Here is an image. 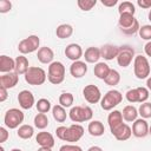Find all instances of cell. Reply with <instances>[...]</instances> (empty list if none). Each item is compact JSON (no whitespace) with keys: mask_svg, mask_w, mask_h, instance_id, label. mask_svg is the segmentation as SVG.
<instances>
[{"mask_svg":"<svg viewBox=\"0 0 151 151\" xmlns=\"http://www.w3.org/2000/svg\"><path fill=\"white\" fill-rule=\"evenodd\" d=\"M55 134L60 140L74 143L78 142L84 136V127L79 124H72L68 127L59 126L55 130Z\"/></svg>","mask_w":151,"mask_h":151,"instance_id":"cell-1","label":"cell"},{"mask_svg":"<svg viewBox=\"0 0 151 151\" xmlns=\"http://www.w3.org/2000/svg\"><path fill=\"white\" fill-rule=\"evenodd\" d=\"M118 25L120 31L124 34L127 35H132L134 33H137L140 28L138 20L134 18V15L129 14V13H124L119 15V20H118Z\"/></svg>","mask_w":151,"mask_h":151,"instance_id":"cell-2","label":"cell"},{"mask_svg":"<svg viewBox=\"0 0 151 151\" xmlns=\"http://www.w3.org/2000/svg\"><path fill=\"white\" fill-rule=\"evenodd\" d=\"M47 79L53 85H59L65 79V66L60 61H53L48 66Z\"/></svg>","mask_w":151,"mask_h":151,"instance_id":"cell-3","label":"cell"},{"mask_svg":"<svg viewBox=\"0 0 151 151\" xmlns=\"http://www.w3.org/2000/svg\"><path fill=\"white\" fill-rule=\"evenodd\" d=\"M150 64L146 57L136 55L133 60V73L138 79H147L150 77Z\"/></svg>","mask_w":151,"mask_h":151,"instance_id":"cell-4","label":"cell"},{"mask_svg":"<svg viewBox=\"0 0 151 151\" xmlns=\"http://www.w3.org/2000/svg\"><path fill=\"white\" fill-rule=\"evenodd\" d=\"M93 111L90 106H72L68 117L73 123H83L92 119Z\"/></svg>","mask_w":151,"mask_h":151,"instance_id":"cell-5","label":"cell"},{"mask_svg":"<svg viewBox=\"0 0 151 151\" xmlns=\"http://www.w3.org/2000/svg\"><path fill=\"white\" fill-rule=\"evenodd\" d=\"M123 100V94L118 90H110L107 91L100 100V107L104 111H111Z\"/></svg>","mask_w":151,"mask_h":151,"instance_id":"cell-6","label":"cell"},{"mask_svg":"<svg viewBox=\"0 0 151 151\" xmlns=\"http://www.w3.org/2000/svg\"><path fill=\"white\" fill-rule=\"evenodd\" d=\"M24 112L19 109H9L6 111L5 116H4V123L6 125V127L13 130V129H18L19 126H21V123L24 122Z\"/></svg>","mask_w":151,"mask_h":151,"instance_id":"cell-7","label":"cell"},{"mask_svg":"<svg viewBox=\"0 0 151 151\" xmlns=\"http://www.w3.org/2000/svg\"><path fill=\"white\" fill-rule=\"evenodd\" d=\"M46 78H47V76H46L45 70H42L41 67H38V66H31L25 74L26 83L28 85H33V86L42 85L46 81Z\"/></svg>","mask_w":151,"mask_h":151,"instance_id":"cell-8","label":"cell"},{"mask_svg":"<svg viewBox=\"0 0 151 151\" xmlns=\"http://www.w3.org/2000/svg\"><path fill=\"white\" fill-rule=\"evenodd\" d=\"M40 45V39L38 35H28L27 38L22 39L19 45H18V50L21 54H28V53H33L35 51H38V47Z\"/></svg>","mask_w":151,"mask_h":151,"instance_id":"cell-9","label":"cell"},{"mask_svg":"<svg viewBox=\"0 0 151 151\" xmlns=\"http://www.w3.org/2000/svg\"><path fill=\"white\" fill-rule=\"evenodd\" d=\"M134 50L131 46H120L119 53L117 55V63L120 67H127L134 60Z\"/></svg>","mask_w":151,"mask_h":151,"instance_id":"cell-10","label":"cell"},{"mask_svg":"<svg viewBox=\"0 0 151 151\" xmlns=\"http://www.w3.org/2000/svg\"><path fill=\"white\" fill-rule=\"evenodd\" d=\"M83 96H84L85 100L88 104H97V103H99L101 100V92H100L99 87L93 85V84L86 85L84 87Z\"/></svg>","mask_w":151,"mask_h":151,"instance_id":"cell-11","label":"cell"},{"mask_svg":"<svg viewBox=\"0 0 151 151\" xmlns=\"http://www.w3.org/2000/svg\"><path fill=\"white\" fill-rule=\"evenodd\" d=\"M149 124L144 118H137L132 124V134L137 138H144L149 134Z\"/></svg>","mask_w":151,"mask_h":151,"instance_id":"cell-12","label":"cell"},{"mask_svg":"<svg viewBox=\"0 0 151 151\" xmlns=\"http://www.w3.org/2000/svg\"><path fill=\"white\" fill-rule=\"evenodd\" d=\"M18 101H19L20 107L24 109V110H29L35 104L34 96L28 90H22L21 92H19V94H18Z\"/></svg>","mask_w":151,"mask_h":151,"instance_id":"cell-13","label":"cell"},{"mask_svg":"<svg viewBox=\"0 0 151 151\" xmlns=\"http://www.w3.org/2000/svg\"><path fill=\"white\" fill-rule=\"evenodd\" d=\"M65 55L72 60V61H77L79 60L83 55H84V52H83V48L79 44H76V42H72V44H68L65 48Z\"/></svg>","mask_w":151,"mask_h":151,"instance_id":"cell-14","label":"cell"},{"mask_svg":"<svg viewBox=\"0 0 151 151\" xmlns=\"http://www.w3.org/2000/svg\"><path fill=\"white\" fill-rule=\"evenodd\" d=\"M70 73L73 78H83L86 73H87V65L85 61H81V60H77V61H73L70 66Z\"/></svg>","mask_w":151,"mask_h":151,"instance_id":"cell-15","label":"cell"},{"mask_svg":"<svg viewBox=\"0 0 151 151\" xmlns=\"http://www.w3.org/2000/svg\"><path fill=\"white\" fill-rule=\"evenodd\" d=\"M19 81V74L17 72H9L5 73L0 77V87L5 88H13Z\"/></svg>","mask_w":151,"mask_h":151,"instance_id":"cell-16","label":"cell"},{"mask_svg":"<svg viewBox=\"0 0 151 151\" xmlns=\"http://www.w3.org/2000/svg\"><path fill=\"white\" fill-rule=\"evenodd\" d=\"M107 123H109V127H110V131L113 132L114 130H117L120 125H123V114L120 111L118 110H113L109 113L107 116Z\"/></svg>","mask_w":151,"mask_h":151,"instance_id":"cell-17","label":"cell"},{"mask_svg":"<svg viewBox=\"0 0 151 151\" xmlns=\"http://www.w3.org/2000/svg\"><path fill=\"white\" fill-rule=\"evenodd\" d=\"M35 140H37V143L41 147H50V149H52L54 146V144H55L54 137L50 132H46V131L38 132V134L35 137Z\"/></svg>","mask_w":151,"mask_h":151,"instance_id":"cell-18","label":"cell"},{"mask_svg":"<svg viewBox=\"0 0 151 151\" xmlns=\"http://www.w3.org/2000/svg\"><path fill=\"white\" fill-rule=\"evenodd\" d=\"M119 48H120L119 46L106 44L100 47V55L105 60H113L114 58H117V55L119 53Z\"/></svg>","mask_w":151,"mask_h":151,"instance_id":"cell-19","label":"cell"},{"mask_svg":"<svg viewBox=\"0 0 151 151\" xmlns=\"http://www.w3.org/2000/svg\"><path fill=\"white\" fill-rule=\"evenodd\" d=\"M37 57L41 64H52L53 59H54V52L51 47L44 46V47H40L38 50Z\"/></svg>","mask_w":151,"mask_h":151,"instance_id":"cell-20","label":"cell"},{"mask_svg":"<svg viewBox=\"0 0 151 151\" xmlns=\"http://www.w3.org/2000/svg\"><path fill=\"white\" fill-rule=\"evenodd\" d=\"M112 134H113V137L117 139V140H119V142H125V140H127L130 137H131V134H132V129L126 124V123H124L123 125H120L117 130H114L113 132H111Z\"/></svg>","mask_w":151,"mask_h":151,"instance_id":"cell-21","label":"cell"},{"mask_svg":"<svg viewBox=\"0 0 151 151\" xmlns=\"http://www.w3.org/2000/svg\"><path fill=\"white\" fill-rule=\"evenodd\" d=\"M13 70H15V60L5 54L0 55V72L5 74L12 72Z\"/></svg>","mask_w":151,"mask_h":151,"instance_id":"cell-22","label":"cell"},{"mask_svg":"<svg viewBox=\"0 0 151 151\" xmlns=\"http://www.w3.org/2000/svg\"><path fill=\"white\" fill-rule=\"evenodd\" d=\"M87 131L93 137H100V136L104 134L105 127H104V124L101 122H99V120H92V122L88 123Z\"/></svg>","mask_w":151,"mask_h":151,"instance_id":"cell-23","label":"cell"},{"mask_svg":"<svg viewBox=\"0 0 151 151\" xmlns=\"http://www.w3.org/2000/svg\"><path fill=\"white\" fill-rule=\"evenodd\" d=\"M29 68V64H28V59L24 55V54H20L19 57L15 58V72L18 74H26V72L28 71Z\"/></svg>","mask_w":151,"mask_h":151,"instance_id":"cell-24","label":"cell"},{"mask_svg":"<svg viewBox=\"0 0 151 151\" xmlns=\"http://www.w3.org/2000/svg\"><path fill=\"white\" fill-rule=\"evenodd\" d=\"M84 58H85V61L86 63H90V64H94V63H98V60L101 58L100 55V48L98 47H88L85 53H84Z\"/></svg>","mask_w":151,"mask_h":151,"instance_id":"cell-25","label":"cell"},{"mask_svg":"<svg viewBox=\"0 0 151 151\" xmlns=\"http://www.w3.org/2000/svg\"><path fill=\"white\" fill-rule=\"evenodd\" d=\"M122 114H123V119L127 123H133L137 117H138V110L133 106V105H126L123 111H122Z\"/></svg>","mask_w":151,"mask_h":151,"instance_id":"cell-26","label":"cell"},{"mask_svg":"<svg viewBox=\"0 0 151 151\" xmlns=\"http://www.w3.org/2000/svg\"><path fill=\"white\" fill-rule=\"evenodd\" d=\"M110 70H111V68H110V66H109L106 63H97L96 66H94V68H93V72H94V76H96L98 79L104 80V79L107 77Z\"/></svg>","mask_w":151,"mask_h":151,"instance_id":"cell-27","label":"cell"},{"mask_svg":"<svg viewBox=\"0 0 151 151\" xmlns=\"http://www.w3.org/2000/svg\"><path fill=\"white\" fill-rule=\"evenodd\" d=\"M55 34L59 39H67L73 34V27L68 24H61L57 27Z\"/></svg>","mask_w":151,"mask_h":151,"instance_id":"cell-28","label":"cell"},{"mask_svg":"<svg viewBox=\"0 0 151 151\" xmlns=\"http://www.w3.org/2000/svg\"><path fill=\"white\" fill-rule=\"evenodd\" d=\"M17 134L21 139H29L34 134V129H33V126H31L28 124H22L21 126L18 127Z\"/></svg>","mask_w":151,"mask_h":151,"instance_id":"cell-29","label":"cell"},{"mask_svg":"<svg viewBox=\"0 0 151 151\" xmlns=\"http://www.w3.org/2000/svg\"><path fill=\"white\" fill-rule=\"evenodd\" d=\"M52 114H53V118L58 122V123H64L67 118V113H66V110L65 107H63L61 105H54L52 107Z\"/></svg>","mask_w":151,"mask_h":151,"instance_id":"cell-30","label":"cell"},{"mask_svg":"<svg viewBox=\"0 0 151 151\" xmlns=\"http://www.w3.org/2000/svg\"><path fill=\"white\" fill-rule=\"evenodd\" d=\"M104 81L109 86H116V85H118L119 81H120V74H119V72L117 70L111 68L110 72H109V74H107V77L104 79Z\"/></svg>","mask_w":151,"mask_h":151,"instance_id":"cell-31","label":"cell"},{"mask_svg":"<svg viewBox=\"0 0 151 151\" xmlns=\"http://www.w3.org/2000/svg\"><path fill=\"white\" fill-rule=\"evenodd\" d=\"M73 101H74V97L70 92H64L59 97V105H61L63 107H71L73 105Z\"/></svg>","mask_w":151,"mask_h":151,"instance_id":"cell-32","label":"cell"},{"mask_svg":"<svg viewBox=\"0 0 151 151\" xmlns=\"http://www.w3.org/2000/svg\"><path fill=\"white\" fill-rule=\"evenodd\" d=\"M48 125V118L45 113H38L34 117V126L39 130H44L46 129Z\"/></svg>","mask_w":151,"mask_h":151,"instance_id":"cell-33","label":"cell"},{"mask_svg":"<svg viewBox=\"0 0 151 151\" xmlns=\"http://www.w3.org/2000/svg\"><path fill=\"white\" fill-rule=\"evenodd\" d=\"M118 12H119V15L120 14H124V13H129V14L134 15L136 8H134V5L131 1H123L122 4H119Z\"/></svg>","mask_w":151,"mask_h":151,"instance_id":"cell-34","label":"cell"},{"mask_svg":"<svg viewBox=\"0 0 151 151\" xmlns=\"http://www.w3.org/2000/svg\"><path fill=\"white\" fill-rule=\"evenodd\" d=\"M35 106H37V110H38L39 113H45L46 114L51 110V101L46 98H41L35 103Z\"/></svg>","mask_w":151,"mask_h":151,"instance_id":"cell-35","label":"cell"},{"mask_svg":"<svg viewBox=\"0 0 151 151\" xmlns=\"http://www.w3.org/2000/svg\"><path fill=\"white\" fill-rule=\"evenodd\" d=\"M138 114H140V117L144 119L151 118V103L145 101V103L140 104V106L138 109Z\"/></svg>","mask_w":151,"mask_h":151,"instance_id":"cell-36","label":"cell"},{"mask_svg":"<svg viewBox=\"0 0 151 151\" xmlns=\"http://www.w3.org/2000/svg\"><path fill=\"white\" fill-rule=\"evenodd\" d=\"M96 4H97V0H78V1H77L78 7H79L81 11H84V12L91 11V9L96 6Z\"/></svg>","mask_w":151,"mask_h":151,"instance_id":"cell-37","label":"cell"},{"mask_svg":"<svg viewBox=\"0 0 151 151\" xmlns=\"http://www.w3.org/2000/svg\"><path fill=\"white\" fill-rule=\"evenodd\" d=\"M126 99L129 103H140V97H139V92H138V88H131L126 92L125 94Z\"/></svg>","mask_w":151,"mask_h":151,"instance_id":"cell-38","label":"cell"},{"mask_svg":"<svg viewBox=\"0 0 151 151\" xmlns=\"http://www.w3.org/2000/svg\"><path fill=\"white\" fill-rule=\"evenodd\" d=\"M139 33V37L144 40H147V41H151V25H144L139 28L138 31Z\"/></svg>","mask_w":151,"mask_h":151,"instance_id":"cell-39","label":"cell"},{"mask_svg":"<svg viewBox=\"0 0 151 151\" xmlns=\"http://www.w3.org/2000/svg\"><path fill=\"white\" fill-rule=\"evenodd\" d=\"M12 8V2L8 0H0V13H7Z\"/></svg>","mask_w":151,"mask_h":151,"instance_id":"cell-40","label":"cell"},{"mask_svg":"<svg viewBox=\"0 0 151 151\" xmlns=\"http://www.w3.org/2000/svg\"><path fill=\"white\" fill-rule=\"evenodd\" d=\"M59 151H83V149L74 144H65V145L60 146Z\"/></svg>","mask_w":151,"mask_h":151,"instance_id":"cell-41","label":"cell"},{"mask_svg":"<svg viewBox=\"0 0 151 151\" xmlns=\"http://www.w3.org/2000/svg\"><path fill=\"white\" fill-rule=\"evenodd\" d=\"M8 131L6 127H0V143H5L8 139Z\"/></svg>","mask_w":151,"mask_h":151,"instance_id":"cell-42","label":"cell"},{"mask_svg":"<svg viewBox=\"0 0 151 151\" xmlns=\"http://www.w3.org/2000/svg\"><path fill=\"white\" fill-rule=\"evenodd\" d=\"M137 5L144 9L151 8V0H137Z\"/></svg>","mask_w":151,"mask_h":151,"instance_id":"cell-43","label":"cell"},{"mask_svg":"<svg viewBox=\"0 0 151 151\" xmlns=\"http://www.w3.org/2000/svg\"><path fill=\"white\" fill-rule=\"evenodd\" d=\"M100 2H101V5H104L106 7H113L114 5L118 4V0H101Z\"/></svg>","mask_w":151,"mask_h":151,"instance_id":"cell-44","label":"cell"},{"mask_svg":"<svg viewBox=\"0 0 151 151\" xmlns=\"http://www.w3.org/2000/svg\"><path fill=\"white\" fill-rule=\"evenodd\" d=\"M8 97V93H7V88L5 87H0V101H5Z\"/></svg>","mask_w":151,"mask_h":151,"instance_id":"cell-45","label":"cell"},{"mask_svg":"<svg viewBox=\"0 0 151 151\" xmlns=\"http://www.w3.org/2000/svg\"><path fill=\"white\" fill-rule=\"evenodd\" d=\"M144 52H145V54H146L147 57L151 58V41H147V42L145 44V46H144Z\"/></svg>","mask_w":151,"mask_h":151,"instance_id":"cell-46","label":"cell"},{"mask_svg":"<svg viewBox=\"0 0 151 151\" xmlns=\"http://www.w3.org/2000/svg\"><path fill=\"white\" fill-rule=\"evenodd\" d=\"M87 151H103V149H101L100 146H96V145H94V146H91Z\"/></svg>","mask_w":151,"mask_h":151,"instance_id":"cell-47","label":"cell"},{"mask_svg":"<svg viewBox=\"0 0 151 151\" xmlns=\"http://www.w3.org/2000/svg\"><path fill=\"white\" fill-rule=\"evenodd\" d=\"M146 88H147L149 91H151V76L146 79Z\"/></svg>","mask_w":151,"mask_h":151,"instance_id":"cell-48","label":"cell"},{"mask_svg":"<svg viewBox=\"0 0 151 151\" xmlns=\"http://www.w3.org/2000/svg\"><path fill=\"white\" fill-rule=\"evenodd\" d=\"M38 151H52V150H51L50 147H41V146H40V147L38 149Z\"/></svg>","mask_w":151,"mask_h":151,"instance_id":"cell-49","label":"cell"},{"mask_svg":"<svg viewBox=\"0 0 151 151\" xmlns=\"http://www.w3.org/2000/svg\"><path fill=\"white\" fill-rule=\"evenodd\" d=\"M149 20L151 21V9H150V12H149Z\"/></svg>","mask_w":151,"mask_h":151,"instance_id":"cell-50","label":"cell"},{"mask_svg":"<svg viewBox=\"0 0 151 151\" xmlns=\"http://www.w3.org/2000/svg\"><path fill=\"white\" fill-rule=\"evenodd\" d=\"M11 151H22V150H20V149H13V150H11Z\"/></svg>","mask_w":151,"mask_h":151,"instance_id":"cell-51","label":"cell"},{"mask_svg":"<svg viewBox=\"0 0 151 151\" xmlns=\"http://www.w3.org/2000/svg\"><path fill=\"white\" fill-rule=\"evenodd\" d=\"M0 151H5V149H4L2 146H0Z\"/></svg>","mask_w":151,"mask_h":151,"instance_id":"cell-52","label":"cell"},{"mask_svg":"<svg viewBox=\"0 0 151 151\" xmlns=\"http://www.w3.org/2000/svg\"><path fill=\"white\" fill-rule=\"evenodd\" d=\"M149 134H151V126L149 127Z\"/></svg>","mask_w":151,"mask_h":151,"instance_id":"cell-53","label":"cell"}]
</instances>
